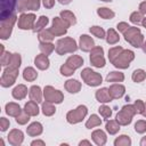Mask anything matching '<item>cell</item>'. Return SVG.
Wrapping results in <instances>:
<instances>
[{
    "mask_svg": "<svg viewBox=\"0 0 146 146\" xmlns=\"http://www.w3.org/2000/svg\"><path fill=\"white\" fill-rule=\"evenodd\" d=\"M16 3H17V0H0V6H1L0 17L2 21L7 19L9 16L13 15Z\"/></svg>",
    "mask_w": 146,
    "mask_h": 146,
    "instance_id": "1",
    "label": "cell"
}]
</instances>
